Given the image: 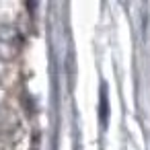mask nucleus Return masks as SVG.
Wrapping results in <instances>:
<instances>
[{"mask_svg": "<svg viewBox=\"0 0 150 150\" xmlns=\"http://www.w3.org/2000/svg\"><path fill=\"white\" fill-rule=\"evenodd\" d=\"M107 115H109V111H107V91L103 86V95H101V119H103V123L107 121Z\"/></svg>", "mask_w": 150, "mask_h": 150, "instance_id": "f257e3e1", "label": "nucleus"}]
</instances>
